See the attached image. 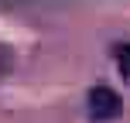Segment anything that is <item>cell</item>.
Here are the masks:
<instances>
[{"label":"cell","instance_id":"obj_1","mask_svg":"<svg viewBox=\"0 0 130 123\" xmlns=\"http://www.w3.org/2000/svg\"><path fill=\"white\" fill-rule=\"evenodd\" d=\"M120 113V96L110 85H96L89 89V116L92 120H113Z\"/></svg>","mask_w":130,"mask_h":123},{"label":"cell","instance_id":"obj_2","mask_svg":"<svg viewBox=\"0 0 130 123\" xmlns=\"http://www.w3.org/2000/svg\"><path fill=\"white\" fill-rule=\"evenodd\" d=\"M117 68H120V75L130 79V45H117Z\"/></svg>","mask_w":130,"mask_h":123},{"label":"cell","instance_id":"obj_3","mask_svg":"<svg viewBox=\"0 0 130 123\" xmlns=\"http://www.w3.org/2000/svg\"><path fill=\"white\" fill-rule=\"evenodd\" d=\"M10 62H14V58H10V51H7V48L0 45V79H4L7 72H10Z\"/></svg>","mask_w":130,"mask_h":123}]
</instances>
